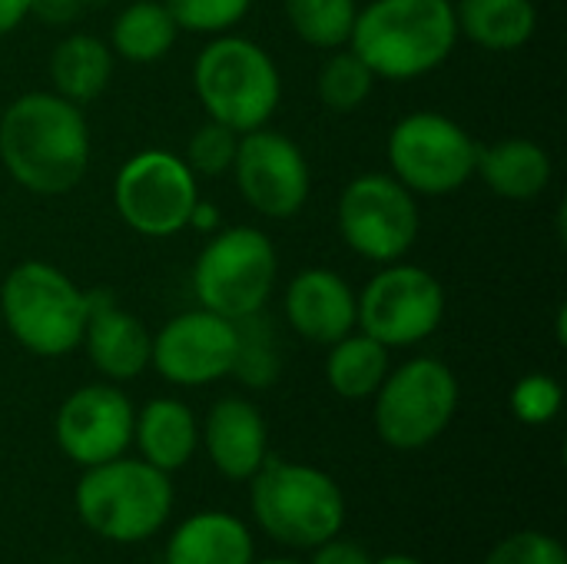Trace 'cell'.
<instances>
[{
  "label": "cell",
  "instance_id": "20",
  "mask_svg": "<svg viewBox=\"0 0 567 564\" xmlns=\"http://www.w3.org/2000/svg\"><path fill=\"white\" fill-rule=\"evenodd\" d=\"M133 445L153 469L173 475L186 469L199 449V419L183 399H150L133 422Z\"/></svg>",
  "mask_w": 567,
  "mask_h": 564
},
{
  "label": "cell",
  "instance_id": "31",
  "mask_svg": "<svg viewBox=\"0 0 567 564\" xmlns=\"http://www.w3.org/2000/svg\"><path fill=\"white\" fill-rule=\"evenodd\" d=\"M561 402H565V392H561V382L548 372H528L515 382L512 396H508V406L515 412L518 422L525 425H548L558 419L561 412Z\"/></svg>",
  "mask_w": 567,
  "mask_h": 564
},
{
  "label": "cell",
  "instance_id": "25",
  "mask_svg": "<svg viewBox=\"0 0 567 564\" xmlns=\"http://www.w3.org/2000/svg\"><path fill=\"white\" fill-rule=\"evenodd\" d=\"M326 349V382L339 399H372L382 379L389 376V349L362 329H352Z\"/></svg>",
  "mask_w": 567,
  "mask_h": 564
},
{
  "label": "cell",
  "instance_id": "37",
  "mask_svg": "<svg viewBox=\"0 0 567 564\" xmlns=\"http://www.w3.org/2000/svg\"><path fill=\"white\" fill-rule=\"evenodd\" d=\"M372 564H425L419 562V558H412V555H385V558H379V562Z\"/></svg>",
  "mask_w": 567,
  "mask_h": 564
},
{
  "label": "cell",
  "instance_id": "8",
  "mask_svg": "<svg viewBox=\"0 0 567 564\" xmlns=\"http://www.w3.org/2000/svg\"><path fill=\"white\" fill-rule=\"evenodd\" d=\"M458 379L435 356H415L389 369L372 396V422L379 439L395 452L429 449L458 412Z\"/></svg>",
  "mask_w": 567,
  "mask_h": 564
},
{
  "label": "cell",
  "instance_id": "36",
  "mask_svg": "<svg viewBox=\"0 0 567 564\" xmlns=\"http://www.w3.org/2000/svg\"><path fill=\"white\" fill-rule=\"evenodd\" d=\"M33 0H0V37L13 33L27 17H30Z\"/></svg>",
  "mask_w": 567,
  "mask_h": 564
},
{
  "label": "cell",
  "instance_id": "29",
  "mask_svg": "<svg viewBox=\"0 0 567 564\" xmlns=\"http://www.w3.org/2000/svg\"><path fill=\"white\" fill-rule=\"evenodd\" d=\"M179 33L219 37L239 27L252 7V0H163Z\"/></svg>",
  "mask_w": 567,
  "mask_h": 564
},
{
  "label": "cell",
  "instance_id": "12",
  "mask_svg": "<svg viewBox=\"0 0 567 564\" xmlns=\"http://www.w3.org/2000/svg\"><path fill=\"white\" fill-rule=\"evenodd\" d=\"M196 199V173L169 150L133 153L113 180V206L120 219L146 239L183 233Z\"/></svg>",
  "mask_w": 567,
  "mask_h": 564
},
{
  "label": "cell",
  "instance_id": "34",
  "mask_svg": "<svg viewBox=\"0 0 567 564\" xmlns=\"http://www.w3.org/2000/svg\"><path fill=\"white\" fill-rule=\"evenodd\" d=\"M316 555H312V562L309 564H372V558L365 555V548L362 545H355V542H346V539H329V542H322L319 548H312Z\"/></svg>",
  "mask_w": 567,
  "mask_h": 564
},
{
  "label": "cell",
  "instance_id": "35",
  "mask_svg": "<svg viewBox=\"0 0 567 564\" xmlns=\"http://www.w3.org/2000/svg\"><path fill=\"white\" fill-rule=\"evenodd\" d=\"M186 229H196V233H206V236H213L216 229H223V219H219L216 203H209V199H196V203H193V213H189Z\"/></svg>",
  "mask_w": 567,
  "mask_h": 564
},
{
  "label": "cell",
  "instance_id": "30",
  "mask_svg": "<svg viewBox=\"0 0 567 564\" xmlns=\"http://www.w3.org/2000/svg\"><path fill=\"white\" fill-rule=\"evenodd\" d=\"M236 146H239L236 130H229L216 120H206L199 130H193L183 160L196 176H226L233 170Z\"/></svg>",
  "mask_w": 567,
  "mask_h": 564
},
{
  "label": "cell",
  "instance_id": "26",
  "mask_svg": "<svg viewBox=\"0 0 567 564\" xmlns=\"http://www.w3.org/2000/svg\"><path fill=\"white\" fill-rule=\"evenodd\" d=\"M292 33L316 50L349 47L359 0H282Z\"/></svg>",
  "mask_w": 567,
  "mask_h": 564
},
{
  "label": "cell",
  "instance_id": "27",
  "mask_svg": "<svg viewBox=\"0 0 567 564\" xmlns=\"http://www.w3.org/2000/svg\"><path fill=\"white\" fill-rule=\"evenodd\" d=\"M375 90V73L349 47L329 50L316 73V96L332 113H355Z\"/></svg>",
  "mask_w": 567,
  "mask_h": 564
},
{
  "label": "cell",
  "instance_id": "9",
  "mask_svg": "<svg viewBox=\"0 0 567 564\" xmlns=\"http://www.w3.org/2000/svg\"><path fill=\"white\" fill-rule=\"evenodd\" d=\"M385 156L409 193L452 196L475 176L478 143L458 120L439 110H415L389 130Z\"/></svg>",
  "mask_w": 567,
  "mask_h": 564
},
{
  "label": "cell",
  "instance_id": "40",
  "mask_svg": "<svg viewBox=\"0 0 567 564\" xmlns=\"http://www.w3.org/2000/svg\"><path fill=\"white\" fill-rule=\"evenodd\" d=\"M0 329H3V326H0Z\"/></svg>",
  "mask_w": 567,
  "mask_h": 564
},
{
  "label": "cell",
  "instance_id": "5",
  "mask_svg": "<svg viewBox=\"0 0 567 564\" xmlns=\"http://www.w3.org/2000/svg\"><path fill=\"white\" fill-rule=\"evenodd\" d=\"M193 90L209 120L243 136L269 126L282 100V73L256 40L219 33L209 37L193 63Z\"/></svg>",
  "mask_w": 567,
  "mask_h": 564
},
{
  "label": "cell",
  "instance_id": "6",
  "mask_svg": "<svg viewBox=\"0 0 567 564\" xmlns=\"http://www.w3.org/2000/svg\"><path fill=\"white\" fill-rule=\"evenodd\" d=\"M249 482L252 519L272 542L286 548H319L342 535L346 495L329 472L269 455Z\"/></svg>",
  "mask_w": 567,
  "mask_h": 564
},
{
  "label": "cell",
  "instance_id": "7",
  "mask_svg": "<svg viewBox=\"0 0 567 564\" xmlns=\"http://www.w3.org/2000/svg\"><path fill=\"white\" fill-rule=\"evenodd\" d=\"M279 279V253L259 226L216 229L193 266V293L223 319H249L266 309Z\"/></svg>",
  "mask_w": 567,
  "mask_h": 564
},
{
  "label": "cell",
  "instance_id": "16",
  "mask_svg": "<svg viewBox=\"0 0 567 564\" xmlns=\"http://www.w3.org/2000/svg\"><path fill=\"white\" fill-rule=\"evenodd\" d=\"M286 322L296 336L316 346H332L355 329V289L332 269L309 266L292 276L282 296Z\"/></svg>",
  "mask_w": 567,
  "mask_h": 564
},
{
  "label": "cell",
  "instance_id": "10",
  "mask_svg": "<svg viewBox=\"0 0 567 564\" xmlns=\"http://www.w3.org/2000/svg\"><path fill=\"white\" fill-rule=\"evenodd\" d=\"M336 223L342 243L359 259L389 266L405 259L419 239V196L392 173H362L339 193Z\"/></svg>",
  "mask_w": 567,
  "mask_h": 564
},
{
  "label": "cell",
  "instance_id": "22",
  "mask_svg": "<svg viewBox=\"0 0 567 564\" xmlns=\"http://www.w3.org/2000/svg\"><path fill=\"white\" fill-rule=\"evenodd\" d=\"M113 63H116V57L106 40H100L93 33H66L50 50L47 73H50L53 93L83 106V103H93L110 86Z\"/></svg>",
  "mask_w": 567,
  "mask_h": 564
},
{
  "label": "cell",
  "instance_id": "19",
  "mask_svg": "<svg viewBox=\"0 0 567 564\" xmlns=\"http://www.w3.org/2000/svg\"><path fill=\"white\" fill-rule=\"evenodd\" d=\"M166 564H252L256 542L249 525L233 512H196L183 519L169 542H166Z\"/></svg>",
  "mask_w": 567,
  "mask_h": 564
},
{
  "label": "cell",
  "instance_id": "18",
  "mask_svg": "<svg viewBox=\"0 0 567 564\" xmlns=\"http://www.w3.org/2000/svg\"><path fill=\"white\" fill-rule=\"evenodd\" d=\"M80 346L86 349L93 369L106 382L120 386L150 369L153 336L130 309L116 306L110 293H90V319Z\"/></svg>",
  "mask_w": 567,
  "mask_h": 564
},
{
  "label": "cell",
  "instance_id": "32",
  "mask_svg": "<svg viewBox=\"0 0 567 564\" xmlns=\"http://www.w3.org/2000/svg\"><path fill=\"white\" fill-rule=\"evenodd\" d=\"M482 564H567L565 545L548 532H515L502 539Z\"/></svg>",
  "mask_w": 567,
  "mask_h": 564
},
{
  "label": "cell",
  "instance_id": "2",
  "mask_svg": "<svg viewBox=\"0 0 567 564\" xmlns=\"http://www.w3.org/2000/svg\"><path fill=\"white\" fill-rule=\"evenodd\" d=\"M458 43L452 0H369L359 7L349 50L375 80H419L435 73Z\"/></svg>",
  "mask_w": 567,
  "mask_h": 564
},
{
  "label": "cell",
  "instance_id": "15",
  "mask_svg": "<svg viewBox=\"0 0 567 564\" xmlns=\"http://www.w3.org/2000/svg\"><path fill=\"white\" fill-rule=\"evenodd\" d=\"M136 409L116 382H90L73 389L53 419L56 449L80 469L126 455L133 445Z\"/></svg>",
  "mask_w": 567,
  "mask_h": 564
},
{
  "label": "cell",
  "instance_id": "28",
  "mask_svg": "<svg viewBox=\"0 0 567 564\" xmlns=\"http://www.w3.org/2000/svg\"><path fill=\"white\" fill-rule=\"evenodd\" d=\"M239 346H236V362L233 372L243 386L249 389H269L279 379V352L272 342V332L262 322V312L239 319Z\"/></svg>",
  "mask_w": 567,
  "mask_h": 564
},
{
  "label": "cell",
  "instance_id": "13",
  "mask_svg": "<svg viewBox=\"0 0 567 564\" xmlns=\"http://www.w3.org/2000/svg\"><path fill=\"white\" fill-rule=\"evenodd\" d=\"M233 180L249 209L269 219H292L312 193L309 160L299 143L279 130L259 126L239 136Z\"/></svg>",
  "mask_w": 567,
  "mask_h": 564
},
{
  "label": "cell",
  "instance_id": "4",
  "mask_svg": "<svg viewBox=\"0 0 567 564\" xmlns=\"http://www.w3.org/2000/svg\"><path fill=\"white\" fill-rule=\"evenodd\" d=\"M86 319L90 293L53 263L23 259L0 283V326L30 356H70L83 342Z\"/></svg>",
  "mask_w": 567,
  "mask_h": 564
},
{
  "label": "cell",
  "instance_id": "38",
  "mask_svg": "<svg viewBox=\"0 0 567 564\" xmlns=\"http://www.w3.org/2000/svg\"><path fill=\"white\" fill-rule=\"evenodd\" d=\"M252 564H302V562H296V558H262V562H252Z\"/></svg>",
  "mask_w": 567,
  "mask_h": 564
},
{
  "label": "cell",
  "instance_id": "33",
  "mask_svg": "<svg viewBox=\"0 0 567 564\" xmlns=\"http://www.w3.org/2000/svg\"><path fill=\"white\" fill-rule=\"evenodd\" d=\"M83 0H33L30 17H37L47 27H70L83 13Z\"/></svg>",
  "mask_w": 567,
  "mask_h": 564
},
{
  "label": "cell",
  "instance_id": "14",
  "mask_svg": "<svg viewBox=\"0 0 567 564\" xmlns=\"http://www.w3.org/2000/svg\"><path fill=\"white\" fill-rule=\"evenodd\" d=\"M236 346H239L236 322L196 306L163 322V329L153 336L150 366L169 386L199 389L233 372Z\"/></svg>",
  "mask_w": 567,
  "mask_h": 564
},
{
  "label": "cell",
  "instance_id": "11",
  "mask_svg": "<svg viewBox=\"0 0 567 564\" xmlns=\"http://www.w3.org/2000/svg\"><path fill=\"white\" fill-rule=\"evenodd\" d=\"M355 329L382 342L385 349H409L435 336L445 316L442 283L415 263L382 266L362 293H355Z\"/></svg>",
  "mask_w": 567,
  "mask_h": 564
},
{
  "label": "cell",
  "instance_id": "1",
  "mask_svg": "<svg viewBox=\"0 0 567 564\" xmlns=\"http://www.w3.org/2000/svg\"><path fill=\"white\" fill-rule=\"evenodd\" d=\"M0 163L33 196H66L90 170V126L76 103L53 90L20 93L0 110Z\"/></svg>",
  "mask_w": 567,
  "mask_h": 564
},
{
  "label": "cell",
  "instance_id": "23",
  "mask_svg": "<svg viewBox=\"0 0 567 564\" xmlns=\"http://www.w3.org/2000/svg\"><path fill=\"white\" fill-rule=\"evenodd\" d=\"M458 37L492 53H512L525 47L538 30L535 0H458Z\"/></svg>",
  "mask_w": 567,
  "mask_h": 564
},
{
  "label": "cell",
  "instance_id": "17",
  "mask_svg": "<svg viewBox=\"0 0 567 564\" xmlns=\"http://www.w3.org/2000/svg\"><path fill=\"white\" fill-rule=\"evenodd\" d=\"M199 445L223 479L249 482L269 459V429L249 399L226 396L206 412L199 425Z\"/></svg>",
  "mask_w": 567,
  "mask_h": 564
},
{
  "label": "cell",
  "instance_id": "39",
  "mask_svg": "<svg viewBox=\"0 0 567 564\" xmlns=\"http://www.w3.org/2000/svg\"><path fill=\"white\" fill-rule=\"evenodd\" d=\"M0 110H3V106H0Z\"/></svg>",
  "mask_w": 567,
  "mask_h": 564
},
{
  "label": "cell",
  "instance_id": "24",
  "mask_svg": "<svg viewBox=\"0 0 567 564\" xmlns=\"http://www.w3.org/2000/svg\"><path fill=\"white\" fill-rule=\"evenodd\" d=\"M179 40V27L163 0L126 3L110 27V50L126 63H159Z\"/></svg>",
  "mask_w": 567,
  "mask_h": 564
},
{
  "label": "cell",
  "instance_id": "3",
  "mask_svg": "<svg viewBox=\"0 0 567 564\" xmlns=\"http://www.w3.org/2000/svg\"><path fill=\"white\" fill-rule=\"evenodd\" d=\"M73 509L86 532L113 545H140L166 529L173 515V482L143 459H110L83 469Z\"/></svg>",
  "mask_w": 567,
  "mask_h": 564
},
{
  "label": "cell",
  "instance_id": "21",
  "mask_svg": "<svg viewBox=\"0 0 567 564\" xmlns=\"http://www.w3.org/2000/svg\"><path fill=\"white\" fill-rule=\"evenodd\" d=\"M475 176H482V183L495 196L512 203H528L551 186L555 163L542 143L528 136H508L492 146H478Z\"/></svg>",
  "mask_w": 567,
  "mask_h": 564
}]
</instances>
